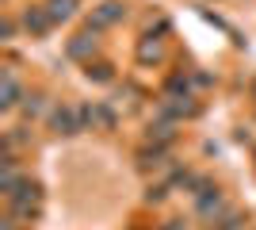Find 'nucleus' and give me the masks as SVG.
<instances>
[{"label":"nucleus","mask_w":256,"mask_h":230,"mask_svg":"<svg viewBox=\"0 0 256 230\" xmlns=\"http://www.w3.org/2000/svg\"><path fill=\"white\" fill-rule=\"evenodd\" d=\"M118 16H122V8H118V4H104V8L96 12V27H104V23H115Z\"/></svg>","instance_id":"0eeeda50"},{"label":"nucleus","mask_w":256,"mask_h":230,"mask_svg":"<svg viewBox=\"0 0 256 230\" xmlns=\"http://www.w3.org/2000/svg\"><path fill=\"white\" fill-rule=\"evenodd\" d=\"M38 108H42V104H38V96H27V115H34Z\"/></svg>","instance_id":"1a4fd4ad"},{"label":"nucleus","mask_w":256,"mask_h":230,"mask_svg":"<svg viewBox=\"0 0 256 230\" xmlns=\"http://www.w3.org/2000/svg\"><path fill=\"white\" fill-rule=\"evenodd\" d=\"M12 211L16 215H23V219H31L34 211H38V199H42V192H38V184L34 180H20L16 184V192H12Z\"/></svg>","instance_id":"f257e3e1"},{"label":"nucleus","mask_w":256,"mask_h":230,"mask_svg":"<svg viewBox=\"0 0 256 230\" xmlns=\"http://www.w3.org/2000/svg\"><path fill=\"white\" fill-rule=\"evenodd\" d=\"M0 85H4V92H0V108L12 111L16 104H20V81H16L12 69H4V73H0Z\"/></svg>","instance_id":"7ed1b4c3"},{"label":"nucleus","mask_w":256,"mask_h":230,"mask_svg":"<svg viewBox=\"0 0 256 230\" xmlns=\"http://www.w3.org/2000/svg\"><path fill=\"white\" fill-rule=\"evenodd\" d=\"M222 207V196H218V192H206V196H199V215H214V211Z\"/></svg>","instance_id":"423d86ee"},{"label":"nucleus","mask_w":256,"mask_h":230,"mask_svg":"<svg viewBox=\"0 0 256 230\" xmlns=\"http://www.w3.org/2000/svg\"><path fill=\"white\" fill-rule=\"evenodd\" d=\"M50 127L58 134H76L80 131V111L76 108H54L50 111Z\"/></svg>","instance_id":"f03ea898"},{"label":"nucleus","mask_w":256,"mask_h":230,"mask_svg":"<svg viewBox=\"0 0 256 230\" xmlns=\"http://www.w3.org/2000/svg\"><path fill=\"white\" fill-rule=\"evenodd\" d=\"M50 23H54V20H50V12H42V8H31L27 16H23V27H27L31 35H42Z\"/></svg>","instance_id":"20e7f679"},{"label":"nucleus","mask_w":256,"mask_h":230,"mask_svg":"<svg viewBox=\"0 0 256 230\" xmlns=\"http://www.w3.org/2000/svg\"><path fill=\"white\" fill-rule=\"evenodd\" d=\"M241 226H245V222H241V215H230L222 226H210V230H241Z\"/></svg>","instance_id":"6e6552de"},{"label":"nucleus","mask_w":256,"mask_h":230,"mask_svg":"<svg viewBox=\"0 0 256 230\" xmlns=\"http://www.w3.org/2000/svg\"><path fill=\"white\" fill-rule=\"evenodd\" d=\"M50 20L58 23V20H69V16H73V0H50Z\"/></svg>","instance_id":"39448f33"}]
</instances>
